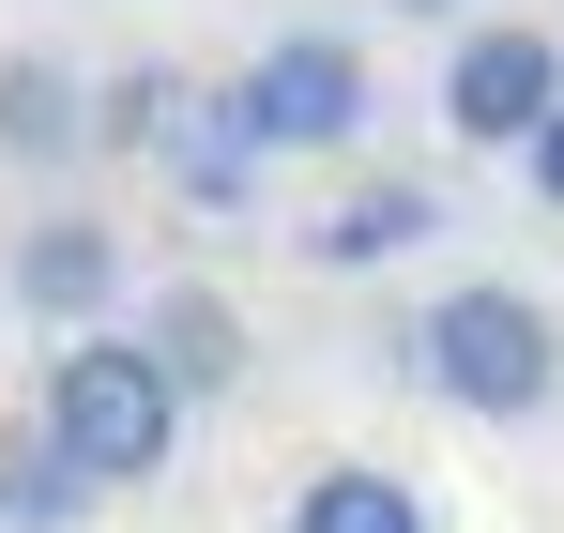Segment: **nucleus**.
<instances>
[{
    "label": "nucleus",
    "mask_w": 564,
    "mask_h": 533,
    "mask_svg": "<svg viewBox=\"0 0 564 533\" xmlns=\"http://www.w3.org/2000/svg\"><path fill=\"white\" fill-rule=\"evenodd\" d=\"M397 366L443 396V412H473V427H519V412H550L564 396V336L534 290H503V274H458V290H427V320L397 336Z\"/></svg>",
    "instance_id": "1"
},
{
    "label": "nucleus",
    "mask_w": 564,
    "mask_h": 533,
    "mask_svg": "<svg viewBox=\"0 0 564 533\" xmlns=\"http://www.w3.org/2000/svg\"><path fill=\"white\" fill-rule=\"evenodd\" d=\"M31 427L77 457L93 488H138V472H169V443H184V396H169V366L138 351V336H62Z\"/></svg>",
    "instance_id": "2"
},
{
    "label": "nucleus",
    "mask_w": 564,
    "mask_h": 533,
    "mask_svg": "<svg viewBox=\"0 0 564 533\" xmlns=\"http://www.w3.org/2000/svg\"><path fill=\"white\" fill-rule=\"evenodd\" d=\"M229 107H245V138H260V168H275V153H351L381 91H367V46H351V31H275V46L229 77Z\"/></svg>",
    "instance_id": "3"
},
{
    "label": "nucleus",
    "mask_w": 564,
    "mask_h": 533,
    "mask_svg": "<svg viewBox=\"0 0 564 533\" xmlns=\"http://www.w3.org/2000/svg\"><path fill=\"white\" fill-rule=\"evenodd\" d=\"M550 107H564V46L534 15H473L458 46H443V122H458L473 153H534Z\"/></svg>",
    "instance_id": "4"
},
{
    "label": "nucleus",
    "mask_w": 564,
    "mask_h": 533,
    "mask_svg": "<svg viewBox=\"0 0 564 533\" xmlns=\"http://www.w3.org/2000/svg\"><path fill=\"white\" fill-rule=\"evenodd\" d=\"M0 305H15V320H62V336H107L122 229H107V214H31V229L0 244Z\"/></svg>",
    "instance_id": "5"
},
{
    "label": "nucleus",
    "mask_w": 564,
    "mask_h": 533,
    "mask_svg": "<svg viewBox=\"0 0 564 533\" xmlns=\"http://www.w3.org/2000/svg\"><path fill=\"white\" fill-rule=\"evenodd\" d=\"M138 351L169 366V396H229V381H245V305H229V290H214V274H169V290H153V320H138Z\"/></svg>",
    "instance_id": "6"
},
{
    "label": "nucleus",
    "mask_w": 564,
    "mask_h": 533,
    "mask_svg": "<svg viewBox=\"0 0 564 533\" xmlns=\"http://www.w3.org/2000/svg\"><path fill=\"white\" fill-rule=\"evenodd\" d=\"M153 168L184 183L198 214H245V198H260V138H245V107H229V91H169V122H153Z\"/></svg>",
    "instance_id": "7"
},
{
    "label": "nucleus",
    "mask_w": 564,
    "mask_h": 533,
    "mask_svg": "<svg viewBox=\"0 0 564 533\" xmlns=\"http://www.w3.org/2000/svg\"><path fill=\"white\" fill-rule=\"evenodd\" d=\"M0 153H15V168L93 153V91H77V62H46V46H15V62H0Z\"/></svg>",
    "instance_id": "8"
},
{
    "label": "nucleus",
    "mask_w": 564,
    "mask_h": 533,
    "mask_svg": "<svg viewBox=\"0 0 564 533\" xmlns=\"http://www.w3.org/2000/svg\"><path fill=\"white\" fill-rule=\"evenodd\" d=\"M427 229H443V198H427V183H351V198L305 229V260H321V274H381V260H412Z\"/></svg>",
    "instance_id": "9"
},
{
    "label": "nucleus",
    "mask_w": 564,
    "mask_h": 533,
    "mask_svg": "<svg viewBox=\"0 0 564 533\" xmlns=\"http://www.w3.org/2000/svg\"><path fill=\"white\" fill-rule=\"evenodd\" d=\"M93 503H107V488L46 443V427H15V443H0V533H77Z\"/></svg>",
    "instance_id": "10"
},
{
    "label": "nucleus",
    "mask_w": 564,
    "mask_h": 533,
    "mask_svg": "<svg viewBox=\"0 0 564 533\" xmlns=\"http://www.w3.org/2000/svg\"><path fill=\"white\" fill-rule=\"evenodd\" d=\"M290 533H427V503H412L397 472H367V457H336V472L290 488Z\"/></svg>",
    "instance_id": "11"
},
{
    "label": "nucleus",
    "mask_w": 564,
    "mask_h": 533,
    "mask_svg": "<svg viewBox=\"0 0 564 533\" xmlns=\"http://www.w3.org/2000/svg\"><path fill=\"white\" fill-rule=\"evenodd\" d=\"M519 168H534V198H550V214H564V107H550V122H534V153H519Z\"/></svg>",
    "instance_id": "12"
},
{
    "label": "nucleus",
    "mask_w": 564,
    "mask_h": 533,
    "mask_svg": "<svg viewBox=\"0 0 564 533\" xmlns=\"http://www.w3.org/2000/svg\"><path fill=\"white\" fill-rule=\"evenodd\" d=\"M397 15H458V0H397Z\"/></svg>",
    "instance_id": "13"
}]
</instances>
